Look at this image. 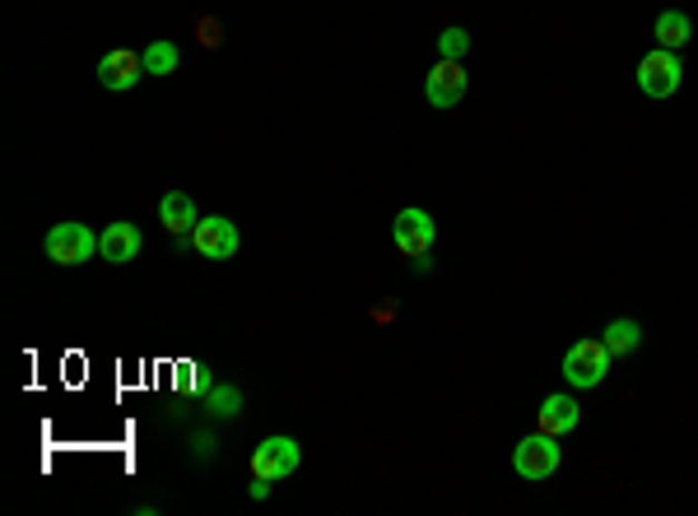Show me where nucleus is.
I'll return each instance as SVG.
<instances>
[{
    "label": "nucleus",
    "mask_w": 698,
    "mask_h": 516,
    "mask_svg": "<svg viewBox=\"0 0 698 516\" xmlns=\"http://www.w3.org/2000/svg\"><path fill=\"white\" fill-rule=\"evenodd\" d=\"M42 251H47V261H57V266H85L98 256V234H89L85 224H57L42 238Z\"/></svg>",
    "instance_id": "20e7f679"
},
{
    "label": "nucleus",
    "mask_w": 698,
    "mask_h": 516,
    "mask_svg": "<svg viewBox=\"0 0 698 516\" xmlns=\"http://www.w3.org/2000/svg\"><path fill=\"white\" fill-rule=\"evenodd\" d=\"M205 409H210V419H238L243 415V391H238V386H228V381H219V386L205 391Z\"/></svg>",
    "instance_id": "2eb2a0df"
},
{
    "label": "nucleus",
    "mask_w": 698,
    "mask_h": 516,
    "mask_svg": "<svg viewBox=\"0 0 698 516\" xmlns=\"http://www.w3.org/2000/svg\"><path fill=\"white\" fill-rule=\"evenodd\" d=\"M140 75H145V57H136V51H126V47L102 51V61H98V80H102V89L126 93V89H136V85H140Z\"/></svg>",
    "instance_id": "6e6552de"
},
{
    "label": "nucleus",
    "mask_w": 698,
    "mask_h": 516,
    "mask_svg": "<svg viewBox=\"0 0 698 516\" xmlns=\"http://www.w3.org/2000/svg\"><path fill=\"white\" fill-rule=\"evenodd\" d=\"M465 51H471V33H465V29H443V38H438V57L461 61Z\"/></svg>",
    "instance_id": "f3484780"
},
{
    "label": "nucleus",
    "mask_w": 698,
    "mask_h": 516,
    "mask_svg": "<svg viewBox=\"0 0 698 516\" xmlns=\"http://www.w3.org/2000/svg\"><path fill=\"white\" fill-rule=\"evenodd\" d=\"M689 38H694L689 14H680V10H661L657 14V47L680 51V47H689Z\"/></svg>",
    "instance_id": "ddd939ff"
},
{
    "label": "nucleus",
    "mask_w": 698,
    "mask_h": 516,
    "mask_svg": "<svg viewBox=\"0 0 698 516\" xmlns=\"http://www.w3.org/2000/svg\"><path fill=\"white\" fill-rule=\"evenodd\" d=\"M298 460H303V452H298L294 437L275 433V437H266V443L252 452V475H262V479H289L298 470Z\"/></svg>",
    "instance_id": "423d86ee"
},
{
    "label": "nucleus",
    "mask_w": 698,
    "mask_h": 516,
    "mask_svg": "<svg viewBox=\"0 0 698 516\" xmlns=\"http://www.w3.org/2000/svg\"><path fill=\"white\" fill-rule=\"evenodd\" d=\"M559 460H563L559 437L540 428V433H531V437H522V443H517V452H512V470L522 475V479H531V484H540V479H550V475L559 470Z\"/></svg>",
    "instance_id": "f03ea898"
},
{
    "label": "nucleus",
    "mask_w": 698,
    "mask_h": 516,
    "mask_svg": "<svg viewBox=\"0 0 698 516\" xmlns=\"http://www.w3.org/2000/svg\"><path fill=\"white\" fill-rule=\"evenodd\" d=\"M187 238H191V247L205 256V261H228V256L238 251V228H233V219H224V215L200 219Z\"/></svg>",
    "instance_id": "0eeeda50"
},
{
    "label": "nucleus",
    "mask_w": 698,
    "mask_h": 516,
    "mask_svg": "<svg viewBox=\"0 0 698 516\" xmlns=\"http://www.w3.org/2000/svg\"><path fill=\"white\" fill-rule=\"evenodd\" d=\"M271 484H275V479H262V475H252V484H247V494H252L256 503H262V498H271Z\"/></svg>",
    "instance_id": "6ab92c4d"
},
{
    "label": "nucleus",
    "mask_w": 698,
    "mask_h": 516,
    "mask_svg": "<svg viewBox=\"0 0 698 516\" xmlns=\"http://www.w3.org/2000/svg\"><path fill=\"white\" fill-rule=\"evenodd\" d=\"M191 452H196V460H205V456L215 452V437H210V433H196V437H191Z\"/></svg>",
    "instance_id": "a211bd4d"
},
{
    "label": "nucleus",
    "mask_w": 698,
    "mask_h": 516,
    "mask_svg": "<svg viewBox=\"0 0 698 516\" xmlns=\"http://www.w3.org/2000/svg\"><path fill=\"white\" fill-rule=\"evenodd\" d=\"M140 57H145V75H173V70H177V61H183V57H177V47H173L168 38H154V42L140 51Z\"/></svg>",
    "instance_id": "dca6fc26"
},
{
    "label": "nucleus",
    "mask_w": 698,
    "mask_h": 516,
    "mask_svg": "<svg viewBox=\"0 0 698 516\" xmlns=\"http://www.w3.org/2000/svg\"><path fill=\"white\" fill-rule=\"evenodd\" d=\"M610 349L606 340H578V345H568L563 354V381L573 386V391H591V386H601L606 373H610Z\"/></svg>",
    "instance_id": "f257e3e1"
},
{
    "label": "nucleus",
    "mask_w": 698,
    "mask_h": 516,
    "mask_svg": "<svg viewBox=\"0 0 698 516\" xmlns=\"http://www.w3.org/2000/svg\"><path fill=\"white\" fill-rule=\"evenodd\" d=\"M582 424V409L573 396H545V405H540V428L563 437V433H573Z\"/></svg>",
    "instance_id": "f8f14e48"
},
{
    "label": "nucleus",
    "mask_w": 698,
    "mask_h": 516,
    "mask_svg": "<svg viewBox=\"0 0 698 516\" xmlns=\"http://www.w3.org/2000/svg\"><path fill=\"white\" fill-rule=\"evenodd\" d=\"M140 247H145L140 228H136V224H126V219H121V224H108V228H102V238H98V251H102V261H108V266L136 261Z\"/></svg>",
    "instance_id": "9d476101"
},
{
    "label": "nucleus",
    "mask_w": 698,
    "mask_h": 516,
    "mask_svg": "<svg viewBox=\"0 0 698 516\" xmlns=\"http://www.w3.org/2000/svg\"><path fill=\"white\" fill-rule=\"evenodd\" d=\"M601 340H606V349H610L615 358H625V354H633V349L642 345V326H638L633 317H615V321L606 326Z\"/></svg>",
    "instance_id": "4468645a"
},
{
    "label": "nucleus",
    "mask_w": 698,
    "mask_h": 516,
    "mask_svg": "<svg viewBox=\"0 0 698 516\" xmlns=\"http://www.w3.org/2000/svg\"><path fill=\"white\" fill-rule=\"evenodd\" d=\"M159 224L168 228V234H191V228L200 224V215H196V200L187 196V191H168L164 200H159Z\"/></svg>",
    "instance_id": "9b49d317"
},
{
    "label": "nucleus",
    "mask_w": 698,
    "mask_h": 516,
    "mask_svg": "<svg viewBox=\"0 0 698 516\" xmlns=\"http://www.w3.org/2000/svg\"><path fill=\"white\" fill-rule=\"evenodd\" d=\"M685 80V66H680V51H666V47H652L648 57L638 61V89L648 98H670Z\"/></svg>",
    "instance_id": "39448f33"
},
{
    "label": "nucleus",
    "mask_w": 698,
    "mask_h": 516,
    "mask_svg": "<svg viewBox=\"0 0 698 516\" xmlns=\"http://www.w3.org/2000/svg\"><path fill=\"white\" fill-rule=\"evenodd\" d=\"M424 98L433 102L438 112L456 108V102L465 98V70H461V61H443V57H438V66L429 70V80H424Z\"/></svg>",
    "instance_id": "1a4fd4ad"
},
{
    "label": "nucleus",
    "mask_w": 698,
    "mask_h": 516,
    "mask_svg": "<svg viewBox=\"0 0 698 516\" xmlns=\"http://www.w3.org/2000/svg\"><path fill=\"white\" fill-rule=\"evenodd\" d=\"M392 242L415 261L420 270L429 266V251H433V242H438V224H433V215L429 210H420V205H410V210H401L396 215V224H392Z\"/></svg>",
    "instance_id": "7ed1b4c3"
}]
</instances>
